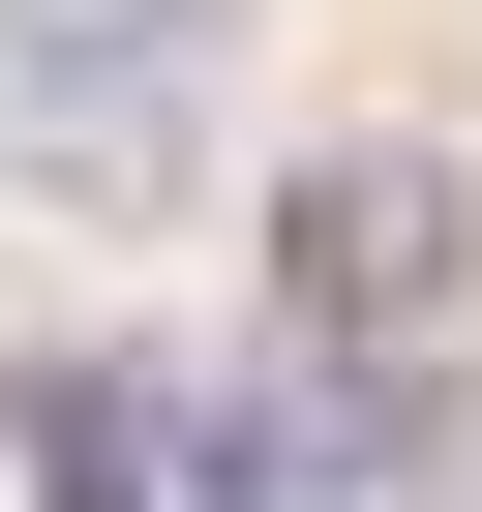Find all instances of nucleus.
I'll use <instances>...</instances> for the list:
<instances>
[{
  "label": "nucleus",
  "instance_id": "nucleus-1",
  "mask_svg": "<svg viewBox=\"0 0 482 512\" xmlns=\"http://www.w3.org/2000/svg\"><path fill=\"white\" fill-rule=\"evenodd\" d=\"M272 302H302V362H332V392H422V362L482 332V181H452L422 121L302 151V211H272Z\"/></svg>",
  "mask_w": 482,
  "mask_h": 512
},
{
  "label": "nucleus",
  "instance_id": "nucleus-2",
  "mask_svg": "<svg viewBox=\"0 0 482 512\" xmlns=\"http://www.w3.org/2000/svg\"><path fill=\"white\" fill-rule=\"evenodd\" d=\"M0 151L61 211H151L211 151V0H0Z\"/></svg>",
  "mask_w": 482,
  "mask_h": 512
},
{
  "label": "nucleus",
  "instance_id": "nucleus-3",
  "mask_svg": "<svg viewBox=\"0 0 482 512\" xmlns=\"http://www.w3.org/2000/svg\"><path fill=\"white\" fill-rule=\"evenodd\" d=\"M0 422H31V512H181V392H151L121 332H31Z\"/></svg>",
  "mask_w": 482,
  "mask_h": 512
}]
</instances>
